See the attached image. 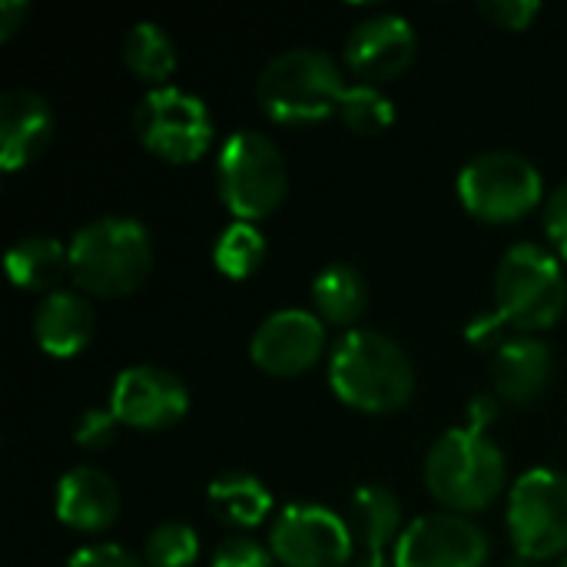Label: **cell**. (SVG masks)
<instances>
[{
	"label": "cell",
	"instance_id": "1",
	"mask_svg": "<svg viewBox=\"0 0 567 567\" xmlns=\"http://www.w3.org/2000/svg\"><path fill=\"white\" fill-rule=\"evenodd\" d=\"M329 385L339 402L385 415L415 395V365L409 352L379 329H349L329 355Z\"/></svg>",
	"mask_w": 567,
	"mask_h": 567
},
{
	"label": "cell",
	"instance_id": "2",
	"mask_svg": "<svg viewBox=\"0 0 567 567\" xmlns=\"http://www.w3.org/2000/svg\"><path fill=\"white\" fill-rule=\"evenodd\" d=\"M153 269V236L133 216H100L70 239L73 282L100 299L130 296Z\"/></svg>",
	"mask_w": 567,
	"mask_h": 567
},
{
	"label": "cell",
	"instance_id": "3",
	"mask_svg": "<svg viewBox=\"0 0 567 567\" xmlns=\"http://www.w3.org/2000/svg\"><path fill=\"white\" fill-rule=\"evenodd\" d=\"M349 86L352 83H346V73L332 53L292 47L262 66L256 80V100L276 123H316L339 113Z\"/></svg>",
	"mask_w": 567,
	"mask_h": 567
},
{
	"label": "cell",
	"instance_id": "4",
	"mask_svg": "<svg viewBox=\"0 0 567 567\" xmlns=\"http://www.w3.org/2000/svg\"><path fill=\"white\" fill-rule=\"evenodd\" d=\"M508 462L488 432L458 425L435 439L425 455V485L445 512H485L505 492Z\"/></svg>",
	"mask_w": 567,
	"mask_h": 567
},
{
	"label": "cell",
	"instance_id": "5",
	"mask_svg": "<svg viewBox=\"0 0 567 567\" xmlns=\"http://www.w3.org/2000/svg\"><path fill=\"white\" fill-rule=\"evenodd\" d=\"M567 306L561 259L538 243H515L495 269V316L518 336L551 329Z\"/></svg>",
	"mask_w": 567,
	"mask_h": 567
},
{
	"label": "cell",
	"instance_id": "6",
	"mask_svg": "<svg viewBox=\"0 0 567 567\" xmlns=\"http://www.w3.org/2000/svg\"><path fill=\"white\" fill-rule=\"evenodd\" d=\"M216 189L223 206L239 223H256L276 213L289 189L282 150L259 130H239L219 146Z\"/></svg>",
	"mask_w": 567,
	"mask_h": 567
},
{
	"label": "cell",
	"instance_id": "7",
	"mask_svg": "<svg viewBox=\"0 0 567 567\" xmlns=\"http://www.w3.org/2000/svg\"><path fill=\"white\" fill-rule=\"evenodd\" d=\"M545 196V179L532 159L512 150H485L458 173L462 206L485 223H518Z\"/></svg>",
	"mask_w": 567,
	"mask_h": 567
},
{
	"label": "cell",
	"instance_id": "8",
	"mask_svg": "<svg viewBox=\"0 0 567 567\" xmlns=\"http://www.w3.org/2000/svg\"><path fill=\"white\" fill-rule=\"evenodd\" d=\"M133 130L153 156L183 166L196 163L209 150L216 123L196 93L179 86H153L133 113Z\"/></svg>",
	"mask_w": 567,
	"mask_h": 567
},
{
	"label": "cell",
	"instance_id": "9",
	"mask_svg": "<svg viewBox=\"0 0 567 567\" xmlns=\"http://www.w3.org/2000/svg\"><path fill=\"white\" fill-rule=\"evenodd\" d=\"M508 538L525 561L567 555V475L555 468L525 472L508 492Z\"/></svg>",
	"mask_w": 567,
	"mask_h": 567
},
{
	"label": "cell",
	"instance_id": "10",
	"mask_svg": "<svg viewBox=\"0 0 567 567\" xmlns=\"http://www.w3.org/2000/svg\"><path fill=\"white\" fill-rule=\"evenodd\" d=\"M269 551L282 567H346L355 561L349 522L316 502H296L276 515Z\"/></svg>",
	"mask_w": 567,
	"mask_h": 567
},
{
	"label": "cell",
	"instance_id": "11",
	"mask_svg": "<svg viewBox=\"0 0 567 567\" xmlns=\"http://www.w3.org/2000/svg\"><path fill=\"white\" fill-rule=\"evenodd\" d=\"M488 555L492 542L468 515L432 512L405 525L392 561L395 567H485Z\"/></svg>",
	"mask_w": 567,
	"mask_h": 567
},
{
	"label": "cell",
	"instance_id": "12",
	"mask_svg": "<svg viewBox=\"0 0 567 567\" xmlns=\"http://www.w3.org/2000/svg\"><path fill=\"white\" fill-rule=\"evenodd\" d=\"M110 409L120 425L140 432L173 429L189 412L186 382L159 365H130L110 389Z\"/></svg>",
	"mask_w": 567,
	"mask_h": 567
},
{
	"label": "cell",
	"instance_id": "13",
	"mask_svg": "<svg viewBox=\"0 0 567 567\" xmlns=\"http://www.w3.org/2000/svg\"><path fill=\"white\" fill-rule=\"evenodd\" d=\"M326 352V322L309 309H276L266 316L252 339H249V359L276 375L292 379L319 365Z\"/></svg>",
	"mask_w": 567,
	"mask_h": 567
},
{
	"label": "cell",
	"instance_id": "14",
	"mask_svg": "<svg viewBox=\"0 0 567 567\" xmlns=\"http://www.w3.org/2000/svg\"><path fill=\"white\" fill-rule=\"evenodd\" d=\"M419 53L415 27L399 13H372L346 37V66L369 86L399 80Z\"/></svg>",
	"mask_w": 567,
	"mask_h": 567
},
{
	"label": "cell",
	"instance_id": "15",
	"mask_svg": "<svg viewBox=\"0 0 567 567\" xmlns=\"http://www.w3.org/2000/svg\"><path fill=\"white\" fill-rule=\"evenodd\" d=\"M53 106L33 90H7L0 96V166L17 173L30 166L53 143Z\"/></svg>",
	"mask_w": 567,
	"mask_h": 567
},
{
	"label": "cell",
	"instance_id": "16",
	"mask_svg": "<svg viewBox=\"0 0 567 567\" xmlns=\"http://www.w3.org/2000/svg\"><path fill=\"white\" fill-rule=\"evenodd\" d=\"M402 502L385 485H362L349 502V528L355 542V567H395L389 551L395 555L402 528Z\"/></svg>",
	"mask_w": 567,
	"mask_h": 567
},
{
	"label": "cell",
	"instance_id": "17",
	"mask_svg": "<svg viewBox=\"0 0 567 567\" xmlns=\"http://www.w3.org/2000/svg\"><path fill=\"white\" fill-rule=\"evenodd\" d=\"M555 375V352L538 336H508L492 352V385L502 402L528 405L545 395Z\"/></svg>",
	"mask_w": 567,
	"mask_h": 567
},
{
	"label": "cell",
	"instance_id": "18",
	"mask_svg": "<svg viewBox=\"0 0 567 567\" xmlns=\"http://www.w3.org/2000/svg\"><path fill=\"white\" fill-rule=\"evenodd\" d=\"M56 518L80 532V535H96L106 532L116 515H120V488L116 482L93 465H76L56 482V498H53Z\"/></svg>",
	"mask_w": 567,
	"mask_h": 567
},
{
	"label": "cell",
	"instance_id": "19",
	"mask_svg": "<svg viewBox=\"0 0 567 567\" xmlns=\"http://www.w3.org/2000/svg\"><path fill=\"white\" fill-rule=\"evenodd\" d=\"M93 329H96L93 306L86 302V296L70 289H56L43 296L33 312V339L53 359L80 355L90 346Z\"/></svg>",
	"mask_w": 567,
	"mask_h": 567
},
{
	"label": "cell",
	"instance_id": "20",
	"mask_svg": "<svg viewBox=\"0 0 567 567\" xmlns=\"http://www.w3.org/2000/svg\"><path fill=\"white\" fill-rule=\"evenodd\" d=\"M7 276L27 292H56V282L70 276V246L53 236H23L7 249Z\"/></svg>",
	"mask_w": 567,
	"mask_h": 567
},
{
	"label": "cell",
	"instance_id": "21",
	"mask_svg": "<svg viewBox=\"0 0 567 567\" xmlns=\"http://www.w3.org/2000/svg\"><path fill=\"white\" fill-rule=\"evenodd\" d=\"M209 512L216 515V522H223L226 528H259L266 522V515L272 512V492L249 472H229L219 475L209 488Z\"/></svg>",
	"mask_w": 567,
	"mask_h": 567
},
{
	"label": "cell",
	"instance_id": "22",
	"mask_svg": "<svg viewBox=\"0 0 567 567\" xmlns=\"http://www.w3.org/2000/svg\"><path fill=\"white\" fill-rule=\"evenodd\" d=\"M316 316L329 326H355L369 309V282L349 262H332L312 279Z\"/></svg>",
	"mask_w": 567,
	"mask_h": 567
},
{
	"label": "cell",
	"instance_id": "23",
	"mask_svg": "<svg viewBox=\"0 0 567 567\" xmlns=\"http://www.w3.org/2000/svg\"><path fill=\"white\" fill-rule=\"evenodd\" d=\"M123 63L140 80L166 86V80L173 76L179 56H176V43L166 33V27H159L153 20H140L123 37Z\"/></svg>",
	"mask_w": 567,
	"mask_h": 567
},
{
	"label": "cell",
	"instance_id": "24",
	"mask_svg": "<svg viewBox=\"0 0 567 567\" xmlns=\"http://www.w3.org/2000/svg\"><path fill=\"white\" fill-rule=\"evenodd\" d=\"M266 259V239L256 223H229L216 246H213V266L226 279H249Z\"/></svg>",
	"mask_w": 567,
	"mask_h": 567
},
{
	"label": "cell",
	"instance_id": "25",
	"mask_svg": "<svg viewBox=\"0 0 567 567\" xmlns=\"http://www.w3.org/2000/svg\"><path fill=\"white\" fill-rule=\"evenodd\" d=\"M352 133L359 136H372L382 133L395 123V103L385 96L382 86H369V83H352L339 113H336Z\"/></svg>",
	"mask_w": 567,
	"mask_h": 567
},
{
	"label": "cell",
	"instance_id": "26",
	"mask_svg": "<svg viewBox=\"0 0 567 567\" xmlns=\"http://www.w3.org/2000/svg\"><path fill=\"white\" fill-rule=\"evenodd\" d=\"M199 558V535L183 522H163L150 532L143 561L146 567H193Z\"/></svg>",
	"mask_w": 567,
	"mask_h": 567
},
{
	"label": "cell",
	"instance_id": "27",
	"mask_svg": "<svg viewBox=\"0 0 567 567\" xmlns=\"http://www.w3.org/2000/svg\"><path fill=\"white\" fill-rule=\"evenodd\" d=\"M272 551L249 535H229L213 551V567H272Z\"/></svg>",
	"mask_w": 567,
	"mask_h": 567
},
{
	"label": "cell",
	"instance_id": "28",
	"mask_svg": "<svg viewBox=\"0 0 567 567\" xmlns=\"http://www.w3.org/2000/svg\"><path fill=\"white\" fill-rule=\"evenodd\" d=\"M116 429H120V422H116L113 409H86L80 415L76 429H73V442L80 449L100 452V449H106L116 439Z\"/></svg>",
	"mask_w": 567,
	"mask_h": 567
},
{
	"label": "cell",
	"instance_id": "29",
	"mask_svg": "<svg viewBox=\"0 0 567 567\" xmlns=\"http://www.w3.org/2000/svg\"><path fill=\"white\" fill-rule=\"evenodd\" d=\"M478 10H482V17H488L495 27L525 30V27H532L535 17L542 13V3H538V0H485Z\"/></svg>",
	"mask_w": 567,
	"mask_h": 567
},
{
	"label": "cell",
	"instance_id": "30",
	"mask_svg": "<svg viewBox=\"0 0 567 567\" xmlns=\"http://www.w3.org/2000/svg\"><path fill=\"white\" fill-rule=\"evenodd\" d=\"M66 567H146V561L126 551L123 545H86L73 551Z\"/></svg>",
	"mask_w": 567,
	"mask_h": 567
},
{
	"label": "cell",
	"instance_id": "31",
	"mask_svg": "<svg viewBox=\"0 0 567 567\" xmlns=\"http://www.w3.org/2000/svg\"><path fill=\"white\" fill-rule=\"evenodd\" d=\"M545 233L551 246L558 249V256L567 262V179L545 203Z\"/></svg>",
	"mask_w": 567,
	"mask_h": 567
},
{
	"label": "cell",
	"instance_id": "32",
	"mask_svg": "<svg viewBox=\"0 0 567 567\" xmlns=\"http://www.w3.org/2000/svg\"><path fill=\"white\" fill-rule=\"evenodd\" d=\"M30 17V3L23 0H3L0 3V40H10Z\"/></svg>",
	"mask_w": 567,
	"mask_h": 567
},
{
	"label": "cell",
	"instance_id": "33",
	"mask_svg": "<svg viewBox=\"0 0 567 567\" xmlns=\"http://www.w3.org/2000/svg\"><path fill=\"white\" fill-rule=\"evenodd\" d=\"M495 412H498V395H475L472 405H468V429H478V432H488V425L495 422Z\"/></svg>",
	"mask_w": 567,
	"mask_h": 567
},
{
	"label": "cell",
	"instance_id": "34",
	"mask_svg": "<svg viewBox=\"0 0 567 567\" xmlns=\"http://www.w3.org/2000/svg\"><path fill=\"white\" fill-rule=\"evenodd\" d=\"M512 567H542V561H525V558H518Z\"/></svg>",
	"mask_w": 567,
	"mask_h": 567
},
{
	"label": "cell",
	"instance_id": "35",
	"mask_svg": "<svg viewBox=\"0 0 567 567\" xmlns=\"http://www.w3.org/2000/svg\"><path fill=\"white\" fill-rule=\"evenodd\" d=\"M558 567H567V555H565V558H561V565H558Z\"/></svg>",
	"mask_w": 567,
	"mask_h": 567
}]
</instances>
